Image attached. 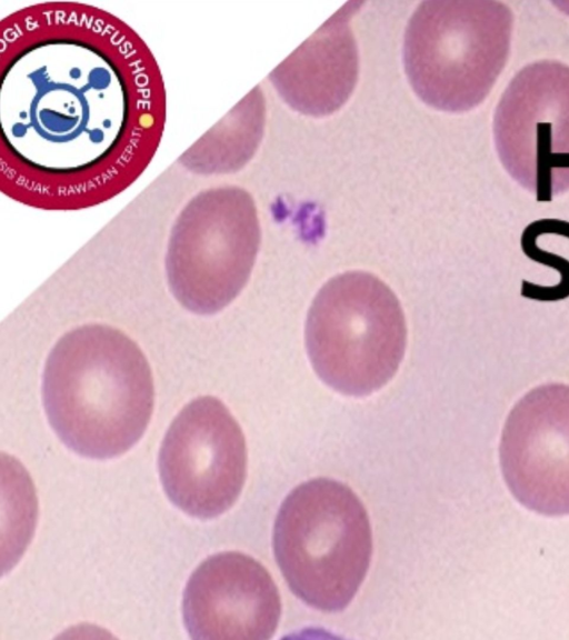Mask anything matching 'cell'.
<instances>
[{"mask_svg":"<svg viewBox=\"0 0 569 640\" xmlns=\"http://www.w3.org/2000/svg\"><path fill=\"white\" fill-rule=\"evenodd\" d=\"M276 583L257 560L240 552L208 557L183 591L182 617L193 640H267L279 622Z\"/></svg>","mask_w":569,"mask_h":640,"instance_id":"obj_10","label":"cell"},{"mask_svg":"<svg viewBox=\"0 0 569 640\" xmlns=\"http://www.w3.org/2000/svg\"><path fill=\"white\" fill-rule=\"evenodd\" d=\"M347 3L270 74L296 110L325 116L339 109L357 81L358 54Z\"/></svg>","mask_w":569,"mask_h":640,"instance_id":"obj_11","label":"cell"},{"mask_svg":"<svg viewBox=\"0 0 569 640\" xmlns=\"http://www.w3.org/2000/svg\"><path fill=\"white\" fill-rule=\"evenodd\" d=\"M493 141L509 176L538 201L569 191V66L531 62L495 109Z\"/></svg>","mask_w":569,"mask_h":640,"instance_id":"obj_7","label":"cell"},{"mask_svg":"<svg viewBox=\"0 0 569 640\" xmlns=\"http://www.w3.org/2000/svg\"><path fill=\"white\" fill-rule=\"evenodd\" d=\"M500 464L513 497L546 516L569 514V386L546 383L511 409Z\"/></svg>","mask_w":569,"mask_h":640,"instance_id":"obj_9","label":"cell"},{"mask_svg":"<svg viewBox=\"0 0 569 640\" xmlns=\"http://www.w3.org/2000/svg\"><path fill=\"white\" fill-rule=\"evenodd\" d=\"M41 392L56 434L91 459L131 449L154 403L146 356L127 334L103 323L80 326L57 341L46 360Z\"/></svg>","mask_w":569,"mask_h":640,"instance_id":"obj_2","label":"cell"},{"mask_svg":"<svg viewBox=\"0 0 569 640\" xmlns=\"http://www.w3.org/2000/svg\"><path fill=\"white\" fill-rule=\"evenodd\" d=\"M158 468L170 501L189 516L211 519L238 499L247 474L243 432L216 397L186 404L162 440Z\"/></svg>","mask_w":569,"mask_h":640,"instance_id":"obj_8","label":"cell"},{"mask_svg":"<svg viewBox=\"0 0 569 640\" xmlns=\"http://www.w3.org/2000/svg\"><path fill=\"white\" fill-rule=\"evenodd\" d=\"M1 191L74 211L129 188L161 142L166 90L144 41L79 2L28 6L1 21Z\"/></svg>","mask_w":569,"mask_h":640,"instance_id":"obj_1","label":"cell"},{"mask_svg":"<svg viewBox=\"0 0 569 640\" xmlns=\"http://www.w3.org/2000/svg\"><path fill=\"white\" fill-rule=\"evenodd\" d=\"M273 549L291 591L310 607L345 609L372 553L367 511L347 486L326 478L298 486L276 519Z\"/></svg>","mask_w":569,"mask_h":640,"instance_id":"obj_3","label":"cell"},{"mask_svg":"<svg viewBox=\"0 0 569 640\" xmlns=\"http://www.w3.org/2000/svg\"><path fill=\"white\" fill-rule=\"evenodd\" d=\"M513 14L493 0H428L411 16L403 64L416 94L449 112L481 103L503 70Z\"/></svg>","mask_w":569,"mask_h":640,"instance_id":"obj_4","label":"cell"},{"mask_svg":"<svg viewBox=\"0 0 569 640\" xmlns=\"http://www.w3.org/2000/svg\"><path fill=\"white\" fill-rule=\"evenodd\" d=\"M407 327L393 291L375 274L349 271L330 279L307 317L311 364L332 389L362 397L383 387L403 358Z\"/></svg>","mask_w":569,"mask_h":640,"instance_id":"obj_5","label":"cell"},{"mask_svg":"<svg viewBox=\"0 0 569 640\" xmlns=\"http://www.w3.org/2000/svg\"><path fill=\"white\" fill-rule=\"evenodd\" d=\"M259 244L257 209L247 191L227 187L199 193L169 239L166 273L172 294L196 314L219 312L246 286Z\"/></svg>","mask_w":569,"mask_h":640,"instance_id":"obj_6","label":"cell"}]
</instances>
